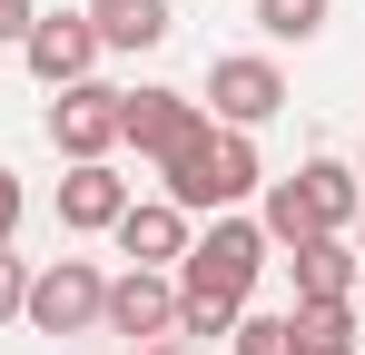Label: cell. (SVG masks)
I'll list each match as a JSON object with an SVG mask.
<instances>
[{
  "label": "cell",
  "mask_w": 365,
  "mask_h": 355,
  "mask_svg": "<svg viewBox=\"0 0 365 355\" xmlns=\"http://www.w3.org/2000/svg\"><path fill=\"white\" fill-rule=\"evenodd\" d=\"M356 257H365V207H356Z\"/></svg>",
  "instance_id": "21"
},
{
  "label": "cell",
  "mask_w": 365,
  "mask_h": 355,
  "mask_svg": "<svg viewBox=\"0 0 365 355\" xmlns=\"http://www.w3.org/2000/svg\"><path fill=\"white\" fill-rule=\"evenodd\" d=\"M326 10H336V0H257V30H267V40H316Z\"/></svg>",
  "instance_id": "15"
},
{
  "label": "cell",
  "mask_w": 365,
  "mask_h": 355,
  "mask_svg": "<svg viewBox=\"0 0 365 355\" xmlns=\"http://www.w3.org/2000/svg\"><path fill=\"white\" fill-rule=\"evenodd\" d=\"M138 355H187V346H178V336H158V346H138Z\"/></svg>",
  "instance_id": "20"
},
{
  "label": "cell",
  "mask_w": 365,
  "mask_h": 355,
  "mask_svg": "<svg viewBox=\"0 0 365 355\" xmlns=\"http://www.w3.org/2000/svg\"><path fill=\"white\" fill-rule=\"evenodd\" d=\"M20 59H30V79H40V89L89 79V69H99V30H89V10H60V20L40 10V20H30V40H20Z\"/></svg>",
  "instance_id": "7"
},
{
  "label": "cell",
  "mask_w": 365,
  "mask_h": 355,
  "mask_svg": "<svg viewBox=\"0 0 365 355\" xmlns=\"http://www.w3.org/2000/svg\"><path fill=\"white\" fill-rule=\"evenodd\" d=\"M197 109H217V128H267V118L287 109V69L267 50H227V59H207Z\"/></svg>",
  "instance_id": "2"
},
{
  "label": "cell",
  "mask_w": 365,
  "mask_h": 355,
  "mask_svg": "<svg viewBox=\"0 0 365 355\" xmlns=\"http://www.w3.org/2000/svg\"><path fill=\"white\" fill-rule=\"evenodd\" d=\"M99 306H109V277H99L89 257H50V267L30 277V306H20V316H30L40 336H89Z\"/></svg>",
  "instance_id": "3"
},
{
  "label": "cell",
  "mask_w": 365,
  "mask_h": 355,
  "mask_svg": "<svg viewBox=\"0 0 365 355\" xmlns=\"http://www.w3.org/2000/svg\"><path fill=\"white\" fill-rule=\"evenodd\" d=\"M336 355H356V346H336Z\"/></svg>",
  "instance_id": "23"
},
{
  "label": "cell",
  "mask_w": 365,
  "mask_h": 355,
  "mask_svg": "<svg viewBox=\"0 0 365 355\" xmlns=\"http://www.w3.org/2000/svg\"><path fill=\"white\" fill-rule=\"evenodd\" d=\"M297 187H306V207H316V227H326V237H346V227H356L365 187H356V168H346V158H306Z\"/></svg>",
  "instance_id": "11"
},
{
  "label": "cell",
  "mask_w": 365,
  "mask_h": 355,
  "mask_svg": "<svg viewBox=\"0 0 365 355\" xmlns=\"http://www.w3.org/2000/svg\"><path fill=\"white\" fill-rule=\"evenodd\" d=\"M109 237H119L128 267H168V257H187V207H168V197H128Z\"/></svg>",
  "instance_id": "9"
},
{
  "label": "cell",
  "mask_w": 365,
  "mask_h": 355,
  "mask_svg": "<svg viewBox=\"0 0 365 355\" xmlns=\"http://www.w3.org/2000/svg\"><path fill=\"white\" fill-rule=\"evenodd\" d=\"M356 187H365V158H356Z\"/></svg>",
  "instance_id": "22"
},
{
  "label": "cell",
  "mask_w": 365,
  "mask_h": 355,
  "mask_svg": "<svg viewBox=\"0 0 365 355\" xmlns=\"http://www.w3.org/2000/svg\"><path fill=\"white\" fill-rule=\"evenodd\" d=\"M267 187V168H257V138L247 128H197L178 158H168V207H187V217H227L237 197H257Z\"/></svg>",
  "instance_id": "1"
},
{
  "label": "cell",
  "mask_w": 365,
  "mask_h": 355,
  "mask_svg": "<svg viewBox=\"0 0 365 355\" xmlns=\"http://www.w3.org/2000/svg\"><path fill=\"white\" fill-rule=\"evenodd\" d=\"M20 306H30V267L0 247V326H20Z\"/></svg>",
  "instance_id": "17"
},
{
  "label": "cell",
  "mask_w": 365,
  "mask_h": 355,
  "mask_svg": "<svg viewBox=\"0 0 365 355\" xmlns=\"http://www.w3.org/2000/svg\"><path fill=\"white\" fill-rule=\"evenodd\" d=\"M119 207H128V178L109 168V158H79V168L60 178V227H69V237L119 227Z\"/></svg>",
  "instance_id": "8"
},
{
  "label": "cell",
  "mask_w": 365,
  "mask_h": 355,
  "mask_svg": "<svg viewBox=\"0 0 365 355\" xmlns=\"http://www.w3.org/2000/svg\"><path fill=\"white\" fill-rule=\"evenodd\" d=\"M20 207H30V197H20V178L0 168V247H10V237H20Z\"/></svg>",
  "instance_id": "19"
},
{
  "label": "cell",
  "mask_w": 365,
  "mask_h": 355,
  "mask_svg": "<svg viewBox=\"0 0 365 355\" xmlns=\"http://www.w3.org/2000/svg\"><path fill=\"white\" fill-rule=\"evenodd\" d=\"M99 326L128 336V346H158V336H178V277H158V267H128L109 277V306H99Z\"/></svg>",
  "instance_id": "6"
},
{
  "label": "cell",
  "mask_w": 365,
  "mask_h": 355,
  "mask_svg": "<svg viewBox=\"0 0 365 355\" xmlns=\"http://www.w3.org/2000/svg\"><path fill=\"white\" fill-rule=\"evenodd\" d=\"M227 346H237V355H297V326H287V316H237Z\"/></svg>",
  "instance_id": "16"
},
{
  "label": "cell",
  "mask_w": 365,
  "mask_h": 355,
  "mask_svg": "<svg viewBox=\"0 0 365 355\" xmlns=\"http://www.w3.org/2000/svg\"><path fill=\"white\" fill-rule=\"evenodd\" d=\"M287 326H297V355H336L356 346V296H297Z\"/></svg>",
  "instance_id": "13"
},
{
  "label": "cell",
  "mask_w": 365,
  "mask_h": 355,
  "mask_svg": "<svg viewBox=\"0 0 365 355\" xmlns=\"http://www.w3.org/2000/svg\"><path fill=\"white\" fill-rule=\"evenodd\" d=\"M257 227H267V247H306V237H326L297 178H267V207H257Z\"/></svg>",
  "instance_id": "14"
},
{
  "label": "cell",
  "mask_w": 365,
  "mask_h": 355,
  "mask_svg": "<svg viewBox=\"0 0 365 355\" xmlns=\"http://www.w3.org/2000/svg\"><path fill=\"white\" fill-rule=\"evenodd\" d=\"M50 148H60L69 168L79 158H109L119 148V89L109 79H69L60 99H50Z\"/></svg>",
  "instance_id": "5"
},
{
  "label": "cell",
  "mask_w": 365,
  "mask_h": 355,
  "mask_svg": "<svg viewBox=\"0 0 365 355\" xmlns=\"http://www.w3.org/2000/svg\"><path fill=\"white\" fill-rule=\"evenodd\" d=\"M30 20H40V0H0V40H10V50L30 40Z\"/></svg>",
  "instance_id": "18"
},
{
  "label": "cell",
  "mask_w": 365,
  "mask_h": 355,
  "mask_svg": "<svg viewBox=\"0 0 365 355\" xmlns=\"http://www.w3.org/2000/svg\"><path fill=\"white\" fill-rule=\"evenodd\" d=\"M287 267H297V296H356V247L346 237H306V247H287Z\"/></svg>",
  "instance_id": "12"
},
{
  "label": "cell",
  "mask_w": 365,
  "mask_h": 355,
  "mask_svg": "<svg viewBox=\"0 0 365 355\" xmlns=\"http://www.w3.org/2000/svg\"><path fill=\"white\" fill-rule=\"evenodd\" d=\"M197 128H207V109H197L187 89H119V148H138V158L168 168Z\"/></svg>",
  "instance_id": "4"
},
{
  "label": "cell",
  "mask_w": 365,
  "mask_h": 355,
  "mask_svg": "<svg viewBox=\"0 0 365 355\" xmlns=\"http://www.w3.org/2000/svg\"><path fill=\"white\" fill-rule=\"evenodd\" d=\"M89 30H99V50H158L178 30V10L168 0H89Z\"/></svg>",
  "instance_id": "10"
}]
</instances>
